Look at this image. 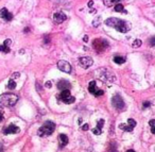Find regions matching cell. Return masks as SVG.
<instances>
[{
	"instance_id": "1",
	"label": "cell",
	"mask_w": 155,
	"mask_h": 152,
	"mask_svg": "<svg viewBox=\"0 0 155 152\" xmlns=\"http://www.w3.org/2000/svg\"><path fill=\"white\" fill-rule=\"evenodd\" d=\"M105 24H107L108 27H113L117 31L121 32V33H126L128 31L131 30V24L125 20L119 19L116 17H111V18H107L105 20Z\"/></svg>"
},
{
	"instance_id": "2",
	"label": "cell",
	"mask_w": 155,
	"mask_h": 152,
	"mask_svg": "<svg viewBox=\"0 0 155 152\" xmlns=\"http://www.w3.org/2000/svg\"><path fill=\"white\" fill-rule=\"evenodd\" d=\"M18 101V96L15 94H2L0 95V105L11 108L14 106Z\"/></svg>"
},
{
	"instance_id": "3",
	"label": "cell",
	"mask_w": 155,
	"mask_h": 152,
	"mask_svg": "<svg viewBox=\"0 0 155 152\" xmlns=\"http://www.w3.org/2000/svg\"><path fill=\"white\" fill-rule=\"evenodd\" d=\"M55 130V123L52 121L48 120L38 129V135L39 136H49Z\"/></svg>"
},
{
	"instance_id": "4",
	"label": "cell",
	"mask_w": 155,
	"mask_h": 152,
	"mask_svg": "<svg viewBox=\"0 0 155 152\" xmlns=\"http://www.w3.org/2000/svg\"><path fill=\"white\" fill-rule=\"evenodd\" d=\"M60 99L66 104H71L75 101V98L70 94V90H69V89L62 90V93L60 94Z\"/></svg>"
},
{
	"instance_id": "5",
	"label": "cell",
	"mask_w": 155,
	"mask_h": 152,
	"mask_svg": "<svg viewBox=\"0 0 155 152\" xmlns=\"http://www.w3.org/2000/svg\"><path fill=\"white\" fill-rule=\"evenodd\" d=\"M92 47H94L98 52H102V51H104L105 49L108 47V43H107L105 39H97L92 42Z\"/></svg>"
},
{
	"instance_id": "6",
	"label": "cell",
	"mask_w": 155,
	"mask_h": 152,
	"mask_svg": "<svg viewBox=\"0 0 155 152\" xmlns=\"http://www.w3.org/2000/svg\"><path fill=\"white\" fill-rule=\"evenodd\" d=\"M111 104H113V106H114L116 110H118V111H122V110L124 109V101L123 99H122V97L118 94H116L111 98Z\"/></svg>"
},
{
	"instance_id": "7",
	"label": "cell",
	"mask_w": 155,
	"mask_h": 152,
	"mask_svg": "<svg viewBox=\"0 0 155 152\" xmlns=\"http://www.w3.org/2000/svg\"><path fill=\"white\" fill-rule=\"evenodd\" d=\"M88 90H89L90 94H92L96 97L102 96V95L104 94V92H103L102 89H99L97 86H96V81H90L89 86H88Z\"/></svg>"
},
{
	"instance_id": "8",
	"label": "cell",
	"mask_w": 155,
	"mask_h": 152,
	"mask_svg": "<svg viewBox=\"0 0 155 152\" xmlns=\"http://www.w3.org/2000/svg\"><path fill=\"white\" fill-rule=\"evenodd\" d=\"M58 68L61 70V71H63V73H71V65L68 63L67 61H58Z\"/></svg>"
},
{
	"instance_id": "9",
	"label": "cell",
	"mask_w": 155,
	"mask_h": 152,
	"mask_svg": "<svg viewBox=\"0 0 155 152\" xmlns=\"http://www.w3.org/2000/svg\"><path fill=\"white\" fill-rule=\"evenodd\" d=\"M94 61L90 56H82V58L79 59V64L82 66L83 68H88L92 65Z\"/></svg>"
},
{
	"instance_id": "10",
	"label": "cell",
	"mask_w": 155,
	"mask_h": 152,
	"mask_svg": "<svg viewBox=\"0 0 155 152\" xmlns=\"http://www.w3.org/2000/svg\"><path fill=\"white\" fill-rule=\"evenodd\" d=\"M0 18H2L5 22H11L13 19V14L9 12L5 7H3V9L0 10Z\"/></svg>"
},
{
	"instance_id": "11",
	"label": "cell",
	"mask_w": 155,
	"mask_h": 152,
	"mask_svg": "<svg viewBox=\"0 0 155 152\" xmlns=\"http://www.w3.org/2000/svg\"><path fill=\"white\" fill-rule=\"evenodd\" d=\"M67 19V16L64 14L63 12H56L55 14L53 15V22L55 24H62L65 20Z\"/></svg>"
},
{
	"instance_id": "12",
	"label": "cell",
	"mask_w": 155,
	"mask_h": 152,
	"mask_svg": "<svg viewBox=\"0 0 155 152\" xmlns=\"http://www.w3.org/2000/svg\"><path fill=\"white\" fill-rule=\"evenodd\" d=\"M19 132V128L16 127L15 125H10L7 126V128L3 129V133L5 135H9V134H16V133Z\"/></svg>"
},
{
	"instance_id": "13",
	"label": "cell",
	"mask_w": 155,
	"mask_h": 152,
	"mask_svg": "<svg viewBox=\"0 0 155 152\" xmlns=\"http://www.w3.org/2000/svg\"><path fill=\"white\" fill-rule=\"evenodd\" d=\"M11 39H5L4 43L2 45H0V52H4V53H9L11 51L10 49V45H11Z\"/></svg>"
},
{
	"instance_id": "14",
	"label": "cell",
	"mask_w": 155,
	"mask_h": 152,
	"mask_svg": "<svg viewBox=\"0 0 155 152\" xmlns=\"http://www.w3.org/2000/svg\"><path fill=\"white\" fill-rule=\"evenodd\" d=\"M58 88L62 89V90H65V89H70L71 88V84L66 80H61L58 82Z\"/></svg>"
},
{
	"instance_id": "15",
	"label": "cell",
	"mask_w": 155,
	"mask_h": 152,
	"mask_svg": "<svg viewBox=\"0 0 155 152\" xmlns=\"http://www.w3.org/2000/svg\"><path fill=\"white\" fill-rule=\"evenodd\" d=\"M58 142H60V148H64L68 144V137L66 134H60L58 135Z\"/></svg>"
},
{
	"instance_id": "16",
	"label": "cell",
	"mask_w": 155,
	"mask_h": 152,
	"mask_svg": "<svg viewBox=\"0 0 155 152\" xmlns=\"http://www.w3.org/2000/svg\"><path fill=\"white\" fill-rule=\"evenodd\" d=\"M119 129H121L123 131H126V132H132L133 131V127H131L130 125H125V123H121V125H119Z\"/></svg>"
},
{
	"instance_id": "17",
	"label": "cell",
	"mask_w": 155,
	"mask_h": 152,
	"mask_svg": "<svg viewBox=\"0 0 155 152\" xmlns=\"http://www.w3.org/2000/svg\"><path fill=\"white\" fill-rule=\"evenodd\" d=\"M121 1V0H103V3H104L106 7H111V5L117 4Z\"/></svg>"
},
{
	"instance_id": "18",
	"label": "cell",
	"mask_w": 155,
	"mask_h": 152,
	"mask_svg": "<svg viewBox=\"0 0 155 152\" xmlns=\"http://www.w3.org/2000/svg\"><path fill=\"white\" fill-rule=\"evenodd\" d=\"M114 62L116 64H123L125 62V59L123 56H116L114 58Z\"/></svg>"
},
{
	"instance_id": "19",
	"label": "cell",
	"mask_w": 155,
	"mask_h": 152,
	"mask_svg": "<svg viewBox=\"0 0 155 152\" xmlns=\"http://www.w3.org/2000/svg\"><path fill=\"white\" fill-rule=\"evenodd\" d=\"M115 11L118 13H126L125 11H124V7L122 4H120V3H117L116 5H115Z\"/></svg>"
},
{
	"instance_id": "20",
	"label": "cell",
	"mask_w": 155,
	"mask_h": 152,
	"mask_svg": "<svg viewBox=\"0 0 155 152\" xmlns=\"http://www.w3.org/2000/svg\"><path fill=\"white\" fill-rule=\"evenodd\" d=\"M15 87H16V82H15V80L10 79V81H9V83H7V88L15 89Z\"/></svg>"
},
{
	"instance_id": "21",
	"label": "cell",
	"mask_w": 155,
	"mask_h": 152,
	"mask_svg": "<svg viewBox=\"0 0 155 152\" xmlns=\"http://www.w3.org/2000/svg\"><path fill=\"white\" fill-rule=\"evenodd\" d=\"M141 44H142V42H141L140 39H135L132 46H133V48H139V47L141 46Z\"/></svg>"
},
{
	"instance_id": "22",
	"label": "cell",
	"mask_w": 155,
	"mask_h": 152,
	"mask_svg": "<svg viewBox=\"0 0 155 152\" xmlns=\"http://www.w3.org/2000/svg\"><path fill=\"white\" fill-rule=\"evenodd\" d=\"M104 123H105L104 119H99V120H98V122H97V128L98 129H101V130H102V128H103V126H104Z\"/></svg>"
},
{
	"instance_id": "23",
	"label": "cell",
	"mask_w": 155,
	"mask_h": 152,
	"mask_svg": "<svg viewBox=\"0 0 155 152\" xmlns=\"http://www.w3.org/2000/svg\"><path fill=\"white\" fill-rule=\"evenodd\" d=\"M92 133H94V135H101V134H102V130H101V129H98L97 127H96V128L92 129Z\"/></svg>"
},
{
	"instance_id": "24",
	"label": "cell",
	"mask_w": 155,
	"mask_h": 152,
	"mask_svg": "<svg viewBox=\"0 0 155 152\" xmlns=\"http://www.w3.org/2000/svg\"><path fill=\"white\" fill-rule=\"evenodd\" d=\"M128 123L130 125L131 127H133V128H135L136 127V125H137V122H136L135 120H134L133 118H130V119H128Z\"/></svg>"
},
{
	"instance_id": "25",
	"label": "cell",
	"mask_w": 155,
	"mask_h": 152,
	"mask_svg": "<svg viewBox=\"0 0 155 152\" xmlns=\"http://www.w3.org/2000/svg\"><path fill=\"white\" fill-rule=\"evenodd\" d=\"M149 44H150L151 47H154L155 46V36L154 37H151V39H149Z\"/></svg>"
},
{
	"instance_id": "26",
	"label": "cell",
	"mask_w": 155,
	"mask_h": 152,
	"mask_svg": "<svg viewBox=\"0 0 155 152\" xmlns=\"http://www.w3.org/2000/svg\"><path fill=\"white\" fill-rule=\"evenodd\" d=\"M108 152H117L116 146L111 145V146H109V149H108Z\"/></svg>"
},
{
	"instance_id": "27",
	"label": "cell",
	"mask_w": 155,
	"mask_h": 152,
	"mask_svg": "<svg viewBox=\"0 0 155 152\" xmlns=\"http://www.w3.org/2000/svg\"><path fill=\"white\" fill-rule=\"evenodd\" d=\"M19 76H20L19 73H13L12 75V78H11V79L15 80V79H17V78H19Z\"/></svg>"
},
{
	"instance_id": "28",
	"label": "cell",
	"mask_w": 155,
	"mask_h": 152,
	"mask_svg": "<svg viewBox=\"0 0 155 152\" xmlns=\"http://www.w3.org/2000/svg\"><path fill=\"white\" fill-rule=\"evenodd\" d=\"M45 86H46L47 88H50V87L52 86V82H51V81H47V82L45 83Z\"/></svg>"
},
{
	"instance_id": "29",
	"label": "cell",
	"mask_w": 155,
	"mask_h": 152,
	"mask_svg": "<svg viewBox=\"0 0 155 152\" xmlns=\"http://www.w3.org/2000/svg\"><path fill=\"white\" fill-rule=\"evenodd\" d=\"M149 125L151 126V128H155V119H152V120L149 121Z\"/></svg>"
},
{
	"instance_id": "30",
	"label": "cell",
	"mask_w": 155,
	"mask_h": 152,
	"mask_svg": "<svg viewBox=\"0 0 155 152\" xmlns=\"http://www.w3.org/2000/svg\"><path fill=\"white\" fill-rule=\"evenodd\" d=\"M88 128H89V126H88L87 123H85L84 126H82V130H83V131H87Z\"/></svg>"
},
{
	"instance_id": "31",
	"label": "cell",
	"mask_w": 155,
	"mask_h": 152,
	"mask_svg": "<svg viewBox=\"0 0 155 152\" xmlns=\"http://www.w3.org/2000/svg\"><path fill=\"white\" fill-rule=\"evenodd\" d=\"M151 105V103L149 101H145L143 102V108H149Z\"/></svg>"
},
{
	"instance_id": "32",
	"label": "cell",
	"mask_w": 155,
	"mask_h": 152,
	"mask_svg": "<svg viewBox=\"0 0 155 152\" xmlns=\"http://www.w3.org/2000/svg\"><path fill=\"white\" fill-rule=\"evenodd\" d=\"M3 120V111L1 109H0V121Z\"/></svg>"
},
{
	"instance_id": "33",
	"label": "cell",
	"mask_w": 155,
	"mask_h": 152,
	"mask_svg": "<svg viewBox=\"0 0 155 152\" xmlns=\"http://www.w3.org/2000/svg\"><path fill=\"white\" fill-rule=\"evenodd\" d=\"M45 43H46V44H49V43H50V39H49L48 36L45 37Z\"/></svg>"
},
{
	"instance_id": "34",
	"label": "cell",
	"mask_w": 155,
	"mask_h": 152,
	"mask_svg": "<svg viewBox=\"0 0 155 152\" xmlns=\"http://www.w3.org/2000/svg\"><path fill=\"white\" fill-rule=\"evenodd\" d=\"M92 4H94V1H92V0H90L89 2H88V7H92Z\"/></svg>"
},
{
	"instance_id": "35",
	"label": "cell",
	"mask_w": 155,
	"mask_h": 152,
	"mask_svg": "<svg viewBox=\"0 0 155 152\" xmlns=\"http://www.w3.org/2000/svg\"><path fill=\"white\" fill-rule=\"evenodd\" d=\"M85 152H96V151H94V149H92V148H90V149L86 150V151H85Z\"/></svg>"
},
{
	"instance_id": "36",
	"label": "cell",
	"mask_w": 155,
	"mask_h": 152,
	"mask_svg": "<svg viewBox=\"0 0 155 152\" xmlns=\"http://www.w3.org/2000/svg\"><path fill=\"white\" fill-rule=\"evenodd\" d=\"M83 41H84L85 43H86V42L88 41V36H84V37H83Z\"/></svg>"
},
{
	"instance_id": "37",
	"label": "cell",
	"mask_w": 155,
	"mask_h": 152,
	"mask_svg": "<svg viewBox=\"0 0 155 152\" xmlns=\"http://www.w3.org/2000/svg\"><path fill=\"white\" fill-rule=\"evenodd\" d=\"M151 132H152L153 134H155V128H152V129H151Z\"/></svg>"
},
{
	"instance_id": "38",
	"label": "cell",
	"mask_w": 155,
	"mask_h": 152,
	"mask_svg": "<svg viewBox=\"0 0 155 152\" xmlns=\"http://www.w3.org/2000/svg\"><path fill=\"white\" fill-rule=\"evenodd\" d=\"M126 152H135V151H134L133 149H130V150H128V151H126Z\"/></svg>"
},
{
	"instance_id": "39",
	"label": "cell",
	"mask_w": 155,
	"mask_h": 152,
	"mask_svg": "<svg viewBox=\"0 0 155 152\" xmlns=\"http://www.w3.org/2000/svg\"><path fill=\"white\" fill-rule=\"evenodd\" d=\"M0 152H1V151H0Z\"/></svg>"
}]
</instances>
